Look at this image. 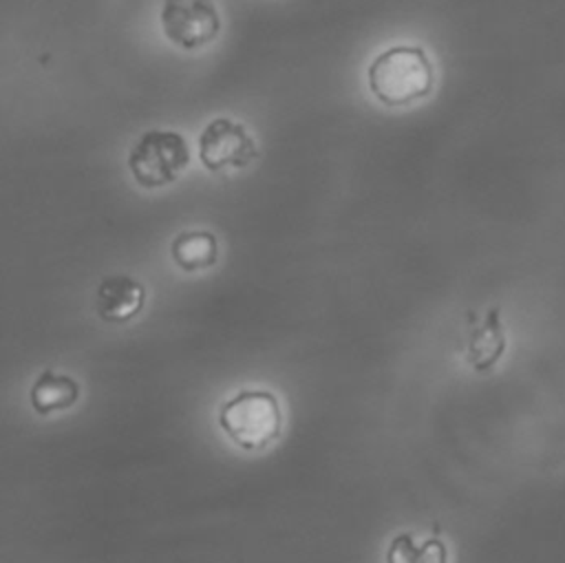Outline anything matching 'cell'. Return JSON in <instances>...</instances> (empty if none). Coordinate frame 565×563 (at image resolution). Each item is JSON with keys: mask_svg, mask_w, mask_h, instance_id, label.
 Returning <instances> with one entry per match:
<instances>
[{"mask_svg": "<svg viewBox=\"0 0 565 563\" xmlns=\"http://www.w3.org/2000/svg\"><path fill=\"white\" fill-rule=\"evenodd\" d=\"M188 163L190 148L177 130H146L128 152V170L143 190L174 183Z\"/></svg>", "mask_w": 565, "mask_h": 563, "instance_id": "cell-3", "label": "cell"}, {"mask_svg": "<svg viewBox=\"0 0 565 563\" xmlns=\"http://www.w3.org/2000/svg\"><path fill=\"white\" fill-rule=\"evenodd\" d=\"M170 256L179 269L201 272L216 265L218 241L210 230H185L172 238Z\"/></svg>", "mask_w": 565, "mask_h": 563, "instance_id": "cell-9", "label": "cell"}, {"mask_svg": "<svg viewBox=\"0 0 565 563\" xmlns=\"http://www.w3.org/2000/svg\"><path fill=\"white\" fill-rule=\"evenodd\" d=\"M258 150L241 121L216 117L205 124L199 135V159L205 170L218 172L223 168H245L256 159Z\"/></svg>", "mask_w": 565, "mask_h": 563, "instance_id": "cell-5", "label": "cell"}, {"mask_svg": "<svg viewBox=\"0 0 565 563\" xmlns=\"http://www.w3.org/2000/svg\"><path fill=\"white\" fill-rule=\"evenodd\" d=\"M146 302V287L126 274L106 276L97 287V316L108 325H124L137 318Z\"/></svg>", "mask_w": 565, "mask_h": 563, "instance_id": "cell-6", "label": "cell"}, {"mask_svg": "<svg viewBox=\"0 0 565 563\" xmlns=\"http://www.w3.org/2000/svg\"><path fill=\"white\" fill-rule=\"evenodd\" d=\"M386 563H448V550L435 537L415 543L411 532H399L386 550Z\"/></svg>", "mask_w": 565, "mask_h": 563, "instance_id": "cell-10", "label": "cell"}, {"mask_svg": "<svg viewBox=\"0 0 565 563\" xmlns=\"http://www.w3.org/2000/svg\"><path fill=\"white\" fill-rule=\"evenodd\" d=\"M366 82L380 104L408 106L430 95L435 84L433 62L422 46L395 44L373 57Z\"/></svg>", "mask_w": 565, "mask_h": 563, "instance_id": "cell-1", "label": "cell"}, {"mask_svg": "<svg viewBox=\"0 0 565 563\" xmlns=\"http://www.w3.org/2000/svg\"><path fill=\"white\" fill-rule=\"evenodd\" d=\"M79 382L68 373L53 369L40 371L29 391V402L38 415H51L55 411H66L79 400Z\"/></svg>", "mask_w": 565, "mask_h": 563, "instance_id": "cell-8", "label": "cell"}, {"mask_svg": "<svg viewBox=\"0 0 565 563\" xmlns=\"http://www.w3.org/2000/svg\"><path fill=\"white\" fill-rule=\"evenodd\" d=\"M159 18L163 35L183 51L210 44L221 31L214 0H163Z\"/></svg>", "mask_w": 565, "mask_h": 563, "instance_id": "cell-4", "label": "cell"}, {"mask_svg": "<svg viewBox=\"0 0 565 563\" xmlns=\"http://www.w3.org/2000/svg\"><path fill=\"white\" fill-rule=\"evenodd\" d=\"M505 351V329L499 318V309H490L481 320L470 314L468 331V362L477 373H488Z\"/></svg>", "mask_w": 565, "mask_h": 563, "instance_id": "cell-7", "label": "cell"}, {"mask_svg": "<svg viewBox=\"0 0 565 563\" xmlns=\"http://www.w3.org/2000/svg\"><path fill=\"white\" fill-rule=\"evenodd\" d=\"M221 431L247 453L265 450L282 433V408L269 389H241L218 408Z\"/></svg>", "mask_w": 565, "mask_h": 563, "instance_id": "cell-2", "label": "cell"}]
</instances>
